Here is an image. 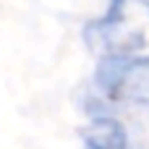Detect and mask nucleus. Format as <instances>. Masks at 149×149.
<instances>
[{
  "label": "nucleus",
  "instance_id": "nucleus-4",
  "mask_svg": "<svg viewBox=\"0 0 149 149\" xmlns=\"http://www.w3.org/2000/svg\"><path fill=\"white\" fill-rule=\"evenodd\" d=\"M134 149H139V147H134Z\"/></svg>",
  "mask_w": 149,
  "mask_h": 149
},
{
  "label": "nucleus",
  "instance_id": "nucleus-1",
  "mask_svg": "<svg viewBox=\"0 0 149 149\" xmlns=\"http://www.w3.org/2000/svg\"><path fill=\"white\" fill-rule=\"evenodd\" d=\"M81 39L97 60L147 52L149 0H107L105 10L84 24Z\"/></svg>",
  "mask_w": 149,
  "mask_h": 149
},
{
  "label": "nucleus",
  "instance_id": "nucleus-3",
  "mask_svg": "<svg viewBox=\"0 0 149 149\" xmlns=\"http://www.w3.org/2000/svg\"><path fill=\"white\" fill-rule=\"evenodd\" d=\"M81 149H134L131 131L120 115H102L89 118L79 128Z\"/></svg>",
  "mask_w": 149,
  "mask_h": 149
},
{
  "label": "nucleus",
  "instance_id": "nucleus-2",
  "mask_svg": "<svg viewBox=\"0 0 149 149\" xmlns=\"http://www.w3.org/2000/svg\"><path fill=\"white\" fill-rule=\"evenodd\" d=\"M89 86L115 110L149 115V52L100 58Z\"/></svg>",
  "mask_w": 149,
  "mask_h": 149
}]
</instances>
